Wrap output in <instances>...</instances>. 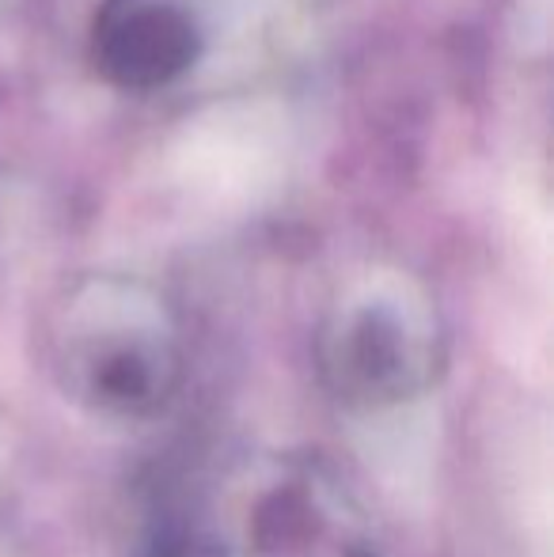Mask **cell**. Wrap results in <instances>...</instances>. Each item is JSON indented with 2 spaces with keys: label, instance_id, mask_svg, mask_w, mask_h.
I'll list each match as a JSON object with an SVG mask.
<instances>
[{
  "label": "cell",
  "instance_id": "6da1fadb",
  "mask_svg": "<svg viewBox=\"0 0 554 557\" xmlns=\"http://www.w3.org/2000/svg\"><path fill=\"white\" fill-rule=\"evenodd\" d=\"M46 364L53 383L88 413L156 418L183 387V323L175 304L148 281L88 273L50 308Z\"/></svg>",
  "mask_w": 554,
  "mask_h": 557
},
{
  "label": "cell",
  "instance_id": "7a4b0ae2",
  "mask_svg": "<svg viewBox=\"0 0 554 557\" xmlns=\"http://www.w3.org/2000/svg\"><path fill=\"white\" fill-rule=\"evenodd\" d=\"M190 557H384L354 485L311 451H251L206 493Z\"/></svg>",
  "mask_w": 554,
  "mask_h": 557
},
{
  "label": "cell",
  "instance_id": "3957f363",
  "mask_svg": "<svg viewBox=\"0 0 554 557\" xmlns=\"http://www.w3.org/2000/svg\"><path fill=\"white\" fill-rule=\"evenodd\" d=\"M448 364V331L418 277L372 270L346 285L316 334L323 387L357 410L415 403Z\"/></svg>",
  "mask_w": 554,
  "mask_h": 557
},
{
  "label": "cell",
  "instance_id": "277c9868",
  "mask_svg": "<svg viewBox=\"0 0 554 557\" xmlns=\"http://www.w3.org/2000/svg\"><path fill=\"white\" fill-rule=\"evenodd\" d=\"M209 27L198 0H99L88 23V61L126 96H160L206 58Z\"/></svg>",
  "mask_w": 554,
  "mask_h": 557
}]
</instances>
